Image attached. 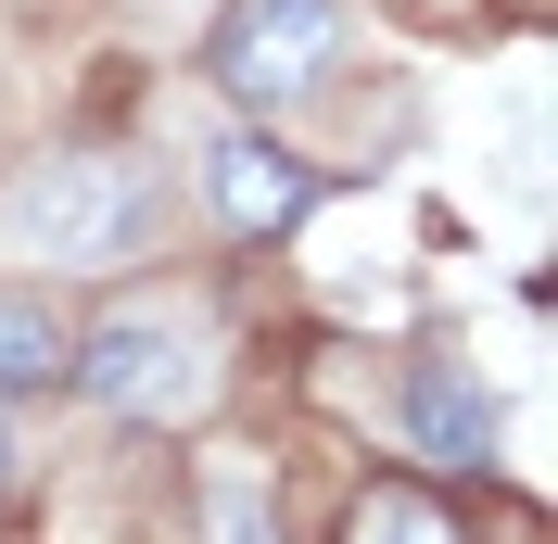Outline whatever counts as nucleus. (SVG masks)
Segmentation results:
<instances>
[{"label":"nucleus","instance_id":"obj_3","mask_svg":"<svg viewBox=\"0 0 558 544\" xmlns=\"http://www.w3.org/2000/svg\"><path fill=\"white\" fill-rule=\"evenodd\" d=\"M330 64H343V0H229L216 26V89L242 114H292Z\"/></svg>","mask_w":558,"mask_h":544},{"label":"nucleus","instance_id":"obj_8","mask_svg":"<svg viewBox=\"0 0 558 544\" xmlns=\"http://www.w3.org/2000/svg\"><path fill=\"white\" fill-rule=\"evenodd\" d=\"M0 469H13V431H0Z\"/></svg>","mask_w":558,"mask_h":544},{"label":"nucleus","instance_id":"obj_5","mask_svg":"<svg viewBox=\"0 0 558 544\" xmlns=\"http://www.w3.org/2000/svg\"><path fill=\"white\" fill-rule=\"evenodd\" d=\"M407 418H418V456H432V469H483L495 418H483V393H470L457 368H418L407 380Z\"/></svg>","mask_w":558,"mask_h":544},{"label":"nucleus","instance_id":"obj_4","mask_svg":"<svg viewBox=\"0 0 558 544\" xmlns=\"http://www.w3.org/2000/svg\"><path fill=\"white\" fill-rule=\"evenodd\" d=\"M204 177H216V215H229V228H242V240H279V228H292V215L317 203V177L292 165V152H279L267 127H229V139H216V152H204Z\"/></svg>","mask_w":558,"mask_h":544},{"label":"nucleus","instance_id":"obj_2","mask_svg":"<svg viewBox=\"0 0 558 544\" xmlns=\"http://www.w3.org/2000/svg\"><path fill=\"white\" fill-rule=\"evenodd\" d=\"M76 380H89L102 406H128V418H191L216 393V330L191 305H128L114 330L76 342Z\"/></svg>","mask_w":558,"mask_h":544},{"label":"nucleus","instance_id":"obj_1","mask_svg":"<svg viewBox=\"0 0 558 544\" xmlns=\"http://www.w3.org/2000/svg\"><path fill=\"white\" fill-rule=\"evenodd\" d=\"M13 240L38 267H128L153 240V177L128 152H38L13 177Z\"/></svg>","mask_w":558,"mask_h":544},{"label":"nucleus","instance_id":"obj_6","mask_svg":"<svg viewBox=\"0 0 558 544\" xmlns=\"http://www.w3.org/2000/svg\"><path fill=\"white\" fill-rule=\"evenodd\" d=\"M343 544H470V532H457L445 494H418V481H368V494L343 507Z\"/></svg>","mask_w":558,"mask_h":544},{"label":"nucleus","instance_id":"obj_7","mask_svg":"<svg viewBox=\"0 0 558 544\" xmlns=\"http://www.w3.org/2000/svg\"><path fill=\"white\" fill-rule=\"evenodd\" d=\"M64 368H76L64 317L38 305V292H0V393H38V380H64Z\"/></svg>","mask_w":558,"mask_h":544}]
</instances>
